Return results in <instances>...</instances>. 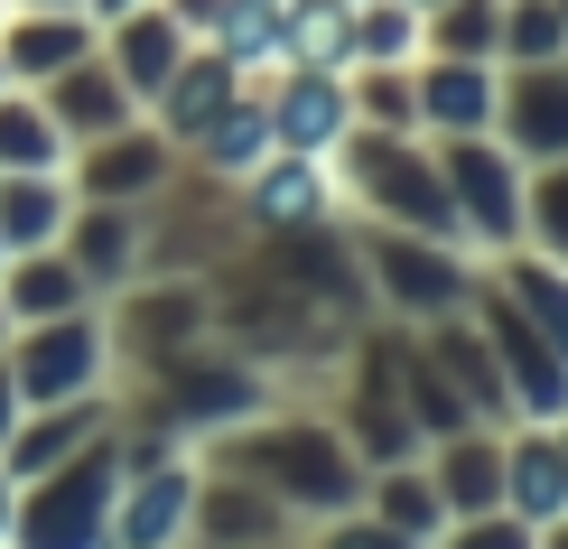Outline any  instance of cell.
I'll list each match as a JSON object with an SVG mask.
<instances>
[{
    "mask_svg": "<svg viewBox=\"0 0 568 549\" xmlns=\"http://www.w3.org/2000/svg\"><path fill=\"white\" fill-rule=\"evenodd\" d=\"M10 10H65V0H10Z\"/></svg>",
    "mask_w": 568,
    "mask_h": 549,
    "instance_id": "60d3db41",
    "label": "cell"
},
{
    "mask_svg": "<svg viewBox=\"0 0 568 549\" xmlns=\"http://www.w3.org/2000/svg\"><path fill=\"white\" fill-rule=\"evenodd\" d=\"M280 65H354V0H280Z\"/></svg>",
    "mask_w": 568,
    "mask_h": 549,
    "instance_id": "f546056e",
    "label": "cell"
},
{
    "mask_svg": "<svg viewBox=\"0 0 568 549\" xmlns=\"http://www.w3.org/2000/svg\"><path fill=\"white\" fill-rule=\"evenodd\" d=\"M65 214H75V177L65 169H0V243L10 252L57 243Z\"/></svg>",
    "mask_w": 568,
    "mask_h": 549,
    "instance_id": "4316f807",
    "label": "cell"
},
{
    "mask_svg": "<svg viewBox=\"0 0 568 549\" xmlns=\"http://www.w3.org/2000/svg\"><path fill=\"white\" fill-rule=\"evenodd\" d=\"M262 159H271V112H262V93H233V103L215 112V122H205L196 140H186V169H205V177H252V169H262Z\"/></svg>",
    "mask_w": 568,
    "mask_h": 549,
    "instance_id": "f1b7e54d",
    "label": "cell"
},
{
    "mask_svg": "<svg viewBox=\"0 0 568 549\" xmlns=\"http://www.w3.org/2000/svg\"><path fill=\"white\" fill-rule=\"evenodd\" d=\"M112 494H122V438H84L75 457H57L47 475L19 485V549H103L112 531Z\"/></svg>",
    "mask_w": 568,
    "mask_h": 549,
    "instance_id": "8992f818",
    "label": "cell"
},
{
    "mask_svg": "<svg viewBox=\"0 0 568 549\" xmlns=\"http://www.w3.org/2000/svg\"><path fill=\"white\" fill-rule=\"evenodd\" d=\"M419 466H429V485H438L447 521H466V512H494V504H504V428H494V419L429 438V447H419Z\"/></svg>",
    "mask_w": 568,
    "mask_h": 549,
    "instance_id": "d6986e66",
    "label": "cell"
},
{
    "mask_svg": "<svg viewBox=\"0 0 568 549\" xmlns=\"http://www.w3.org/2000/svg\"><path fill=\"white\" fill-rule=\"evenodd\" d=\"M364 512L383 521L400 549H438V540H447V504H438V485H429V466H419V457L373 466V475H364Z\"/></svg>",
    "mask_w": 568,
    "mask_h": 549,
    "instance_id": "d4e9b609",
    "label": "cell"
},
{
    "mask_svg": "<svg viewBox=\"0 0 568 549\" xmlns=\"http://www.w3.org/2000/svg\"><path fill=\"white\" fill-rule=\"evenodd\" d=\"M419 345L438 354V373L466 392V410H476V419H494V428L513 419V392H504V373H494V345H485V326L466 317V307L429 317V326H419Z\"/></svg>",
    "mask_w": 568,
    "mask_h": 549,
    "instance_id": "cb8c5ba5",
    "label": "cell"
},
{
    "mask_svg": "<svg viewBox=\"0 0 568 549\" xmlns=\"http://www.w3.org/2000/svg\"><path fill=\"white\" fill-rule=\"evenodd\" d=\"M84 10H93V19H112V10H131V0H84Z\"/></svg>",
    "mask_w": 568,
    "mask_h": 549,
    "instance_id": "ab89813d",
    "label": "cell"
},
{
    "mask_svg": "<svg viewBox=\"0 0 568 549\" xmlns=\"http://www.w3.org/2000/svg\"><path fill=\"white\" fill-rule=\"evenodd\" d=\"M0 261H10V243H0Z\"/></svg>",
    "mask_w": 568,
    "mask_h": 549,
    "instance_id": "bcb514c9",
    "label": "cell"
},
{
    "mask_svg": "<svg viewBox=\"0 0 568 549\" xmlns=\"http://www.w3.org/2000/svg\"><path fill=\"white\" fill-rule=\"evenodd\" d=\"M504 512L550 531L568 512V466H559V419H504Z\"/></svg>",
    "mask_w": 568,
    "mask_h": 549,
    "instance_id": "44dd1931",
    "label": "cell"
},
{
    "mask_svg": "<svg viewBox=\"0 0 568 549\" xmlns=\"http://www.w3.org/2000/svg\"><path fill=\"white\" fill-rule=\"evenodd\" d=\"M438 150V177L457 196V224L476 252H513L523 243V159L504 150V131H457V140H429Z\"/></svg>",
    "mask_w": 568,
    "mask_h": 549,
    "instance_id": "ba28073f",
    "label": "cell"
},
{
    "mask_svg": "<svg viewBox=\"0 0 568 549\" xmlns=\"http://www.w3.org/2000/svg\"><path fill=\"white\" fill-rule=\"evenodd\" d=\"M410 57H419L410 0H354V65H410Z\"/></svg>",
    "mask_w": 568,
    "mask_h": 549,
    "instance_id": "d590c367",
    "label": "cell"
},
{
    "mask_svg": "<svg viewBox=\"0 0 568 549\" xmlns=\"http://www.w3.org/2000/svg\"><path fill=\"white\" fill-rule=\"evenodd\" d=\"M354 122L364 131H419V75L410 65H345Z\"/></svg>",
    "mask_w": 568,
    "mask_h": 549,
    "instance_id": "d6a6232c",
    "label": "cell"
},
{
    "mask_svg": "<svg viewBox=\"0 0 568 549\" xmlns=\"http://www.w3.org/2000/svg\"><path fill=\"white\" fill-rule=\"evenodd\" d=\"M186 47H196V38L169 19V0H131V10H112V19H103V57H112V75H122L140 103L169 84V65L186 57Z\"/></svg>",
    "mask_w": 568,
    "mask_h": 549,
    "instance_id": "603a6c76",
    "label": "cell"
},
{
    "mask_svg": "<svg viewBox=\"0 0 568 549\" xmlns=\"http://www.w3.org/2000/svg\"><path fill=\"white\" fill-rule=\"evenodd\" d=\"M345 243H354L364 289H373V317H392V326H429L447 307H466L476 279H485L476 243H438V233H410V224H364L354 214Z\"/></svg>",
    "mask_w": 568,
    "mask_h": 549,
    "instance_id": "3957f363",
    "label": "cell"
},
{
    "mask_svg": "<svg viewBox=\"0 0 568 549\" xmlns=\"http://www.w3.org/2000/svg\"><path fill=\"white\" fill-rule=\"evenodd\" d=\"M523 243L568 261V159H531L523 169Z\"/></svg>",
    "mask_w": 568,
    "mask_h": 549,
    "instance_id": "e575fe53",
    "label": "cell"
},
{
    "mask_svg": "<svg viewBox=\"0 0 568 549\" xmlns=\"http://www.w3.org/2000/svg\"><path fill=\"white\" fill-rule=\"evenodd\" d=\"M466 317H476L485 345H494V373H504V392H513V419H568V354L540 336V326H531L504 289H494V271L476 279Z\"/></svg>",
    "mask_w": 568,
    "mask_h": 549,
    "instance_id": "9c48e42d",
    "label": "cell"
},
{
    "mask_svg": "<svg viewBox=\"0 0 568 549\" xmlns=\"http://www.w3.org/2000/svg\"><path fill=\"white\" fill-rule=\"evenodd\" d=\"M494 131L504 150L523 159H568V57H531V65H504L494 84Z\"/></svg>",
    "mask_w": 568,
    "mask_h": 549,
    "instance_id": "5bb4252c",
    "label": "cell"
},
{
    "mask_svg": "<svg viewBox=\"0 0 568 549\" xmlns=\"http://www.w3.org/2000/svg\"><path fill=\"white\" fill-rule=\"evenodd\" d=\"M103 47V19L84 10V0H65V10H10L0 19V75L10 84H47L57 65H75Z\"/></svg>",
    "mask_w": 568,
    "mask_h": 549,
    "instance_id": "e0dca14e",
    "label": "cell"
},
{
    "mask_svg": "<svg viewBox=\"0 0 568 549\" xmlns=\"http://www.w3.org/2000/svg\"><path fill=\"white\" fill-rule=\"evenodd\" d=\"M0 84H10V75H0Z\"/></svg>",
    "mask_w": 568,
    "mask_h": 549,
    "instance_id": "c3c4849f",
    "label": "cell"
},
{
    "mask_svg": "<svg viewBox=\"0 0 568 549\" xmlns=\"http://www.w3.org/2000/svg\"><path fill=\"white\" fill-rule=\"evenodd\" d=\"M494 38H504V0H438V10H419V47L429 57H494Z\"/></svg>",
    "mask_w": 568,
    "mask_h": 549,
    "instance_id": "1f68e13d",
    "label": "cell"
},
{
    "mask_svg": "<svg viewBox=\"0 0 568 549\" xmlns=\"http://www.w3.org/2000/svg\"><path fill=\"white\" fill-rule=\"evenodd\" d=\"M93 279L65 261V243H38V252H10L0 261V307H10V326L29 317H65V307H84Z\"/></svg>",
    "mask_w": 568,
    "mask_h": 549,
    "instance_id": "484cf974",
    "label": "cell"
},
{
    "mask_svg": "<svg viewBox=\"0 0 568 549\" xmlns=\"http://www.w3.org/2000/svg\"><path fill=\"white\" fill-rule=\"evenodd\" d=\"M205 457L215 466H243L252 485H271L290 521H336L364 504V457H354V438L336 428V410H298V400H271V410H252L243 428H224V438H205Z\"/></svg>",
    "mask_w": 568,
    "mask_h": 549,
    "instance_id": "6da1fadb",
    "label": "cell"
},
{
    "mask_svg": "<svg viewBox=\"0 0 568 549\" xmlns=\"http://www.w3.org/2000/svg\"><path fill=\"white\" fill-rule=\"evenodd\" d=\"M178 169H186V150L150 122V112H131L122 131L75 140V150H65V177H75V196H103V205H150Z\"/></svg>",
    "mask_w": 568,
    "mask_h": 549,
    "instance_id": "8fae6325",
    "label": "cell"
},
{
    "mask_svg": "<svg viewBox=\"0 0 568 549\" xmlns=\"http://www.w3.org/2000/svg\"><path fill=\"white\" fill-rule=\"evenodd\" d=\"M196 457H205V447H196ZM280 531H298V521H290V504H280L271 485H252L243 466H215V457L196 466V521H186V540L243 549V540H280Z\"/></svg>",
    "mask_w": 568,
    "mask_h": 549,
    "instance_id": "9a60e30c",
    "label": "cell"
},
{
    "mask_svg": "<svg viewBox=\"0 0 568 549\" xmlns=\"http://www.w3.org/2000/svg\"><path fill=\"white\" fill-rule=\"evenodd\" d=\"M233 205H243L252 233H317L345 214L336 159H307V150H271L252 177H233Z\"/></svg>",
    "mask_w": 568,
    "mask_h": 549,
    "instance_id": "4fadbf2b",
    "label": "cell"
},
{
    "mask_svg": "<svg viewBox=\"0 0 568 549\" xmlns=\"http://www.w3.org/2000/svg\"><path fill=\"white\" fill-rule=\"evenodd\" d=\"M410 75H419V131H429V140L494 131V84H504L494 57H429V47H419Z\"/></svg>",
    "mask_w": 568,
    "mask_h": 549,
    "instance_id": "ac0fdd59",
    "label": "cell"
},
{
    "mask_svg": "<svg viewBox=\"0 0 568 549\" xmlns=\"http://www.w3.org/2000/svg\"><path fill=\"white\" fill-rule=\"evenodd\" d=\"M0 19H10V0H0Z\"/></svg>",
    "mask_w": 568,
    "mask_h": 549,
    "instance_id": "f6af8a7d",
    "label": "cell"
},
{
    "mask_svg": "<svg viewBox=\"0 0 568 549\" xmlns=\"http://www.w3.org/2000/svg\"><path fill=\"white\" fill-rule=\"evenodd\" d=\"M243 84H252L243 65H233L224 47H205V38H196V47H186V57L169 65V84H159V93H150L140 112H150V122H159V131H169L178 150H186V140H196L205 122H215V112H224V103H233Z\"/></svg>",
    "mask_w": 568,
    "mask_h": 549,
    "instance_id": "ffe728a7",
    "label": "cell"
},
{
    "mask_svg": "<svg viewBox=\"0 0 568 549\" xmlns=\"http://www.w3.org/2000/svg\"><path fill=\"white\" fill-rule=\"evenodd\" d=\"M0 364H10L19 400H84V392H122V354H112V317H103V298L65 307V317H29V326H10Z\"/></svg>",
    "mask_w": 568,
    "mask_h": 549,
    "instance_id": "52a82bcc",
    "label": "cell"
},
{
    "mask_svg": "<svg viewBox=\"0 0 568 549\" xmlns=\"http://www.w3.org/2000/svg\"><path fill=\"white\" fill-rule=\"evenodd\" d=\"M271 112V150H307V159H336L345 131H354V93L336 65H271V75H252Z\"/></svg>",
    "mask_w": 568,
    "mask_h": 549,
    "instance_id": "7c38bea8",
    "label": "cell"
},
{
    "mask_svg": "<svg viewBox=\"0 0 568 549\" xmlns=\"http://www.w3.org/2000/svg\"><path fill=\"white\" fill-rule=\"evenodd\" d=\"M559 19H568V0H559Z\"/></svg>",
    "mask_w": 568,
    "mask_h": 549,
    "instance_id": "7dc6e473",
    "label": "cell"
},
{
    "mask_svg": "<svg viewBox=\"0 0 568 549\" xmlns=\"http://www.w3.org/2000/svg\"><path fill=\"white\" fill-rule=\"evenodd\" d=\"M65 261L93 279V298H112L122 279H140V252H150V214L140 205H103V196H75V214H65Z\"/></svg>",
    "mask_w": 568,
    "mask_h": 549,
    "instance_id": "2e32d148",
    "label": "cell"
},
{
    "mask_svg": "<svg viewBox=\"0 0 568 549\" xmlns=\"http://www.w3.org/2000/svg\"><path fill=\"white\" fill-rule=\"evenodd\" d=\"M410 10H438V0H410Z\"/></svg>",
    "mask_w": 568,
    "mask_h": 549,
    "instance_id": "ee69618b",
    "label": "cell"
},
{
    "mask_svg": "<svg viewBox=\"0 0 568 549\" xmlns=\"http://www.w3.org/2000/svg\"><path fill=\"white\" fill-rule=\"evenodd\" d=\"M10 531H19V475L0 466V549H10Z\"/></svg>",
    "mask_w": 568,
    "mask_h": 549,
    "instance_id": "f35d334b",
    "label": "cell"
},
{
    "mask_svg": "<svg viewBox=\"0 0 568 549\" xmlns=\"http://www.w3.org/2000/svg\"><path fill=\"white\" fill-rule=\"evenodd\" d=\"M19 410H29V400H19V382H10V364H0V447H10V428H19Z\"/></svg>",
    "mask_w": 568,
    "mask_h": 549,
    "instance_id": "74e56055",
    "label": "cell"
},
{
    "mask_svg": "<svg viewBox=\"0 0 568 549\" xmlns=\"http://www.w3.org/2000/svg\"><path fill=\"white\" fill-rule=\"evenodd\" d=\"M336 186H345V214H364V224H410V233H438V243H466L429 131H364L354 122L336 150Z\"/></svg>",
    "mask_w": 568,
    "mask_h": 549,
    "instance_id": "7a4b0ae2",
    "label": "cell"
},
{
    "mask_svg": "<svg viewBox=\"0 0 568 549\" xmlns=\"http://www.w3.org/2000/svg\"><path fill=\"white\" fill-rule=\"evenodd\" d=\"M0 169H65V131L38 84H0Z\"/></svg>",
    "mask_w": 568,
    "mask_h": 549,
    "instance_id": "4dcf8cb0",
    "label": "cell"
},
{
    "mask_svg": "<svg viewBox=\"0 0 568 549\" xmlns=\"http://www.w3.org/2000/svg\"><path fill=\"white\" fill-rule=\"evenodd\" d=\"M559 466H568V419H559Z\"/></svg>",
    "mask_w": 568,
    "mask_h": 549,
    "instance_id": "b9f144b4",
    "label": "cell"
},
{
    "mask_svg": "<svg viewBox=\"0 0 568 549\" xmlns=\"http://www.w3.org/2000/svg\"><path fill=\"white\" fill-rule=\"evenodd\" d=\"M485 271H494V289H504L523 317L568 354V261L550 252H531V243H513V252H485Z\"/></svg>",
    "mask_w": 568,
    "mask_h": 549,
    "instance_id": "83f0119b",
    "label": "cell"
},
{
    "mask_svg": "<svg viewBox=\"0 0 568 549\" xmlns=\"http://www.w3.org/2000/svg\"><path fill=\"white\" fill-rule=\"evenodd\" d=\"M205 47H224L243 75H271L280 65V0H224L215 29H205Z\"/></svg>",
    "mask_w": 568,
    "mask_h": 549,
    "instance_id": "836d02e7",
    "label": "cell"
},
{
    "mask_svg": "<svg viewBox=\"0 0 568 549\" xmlns=\"http://www.w3.org/2000/svg\"><path fill=\"white\" fill-rule=\"evenodd\" d=\"M38 103L57 112V131H65V150L75 140H103V131H122L131 112H140V93L112 75V57L93 47V57H75V65H57V75L38 84Z\"/></svg>",
    "mask_w": 568,
    "mask_h": 549,
    "instance_id": "7402d4cb",
    "label": "cell"
},
{
    "mask_svg": "<svg viewBox=\"0 0 568 549\" xmlns=\"http://www.w3.org/2000/svg\"><path fill=\"white\" fill-rule=\"evenodd\" d=\"M504 65H531V57H568V19L559 0H504V38H494Z\"/></svg>",
    "mask_w": 568,
    "mask_h": 549,
    "instance_id": "8d00e7d4",
    "label": "cell"
},
{
    "mask_svg": "<svg viewBox=\"0 0 568 549\" xmlns=\"http://www.w3.org/2000/svg\"><path fill=\"white\" fill-rule=\"evenodd\" d=\"M140 400H150L159 419L178 428V438H224V428H243L252 410H271L280 400V373L271 364H252L243 345H224V336H205V345H186L169 354L150 382H140Z\"/></svg>",
    "mask_w": 568,
    "mask_h": 549,
    "instance_id": "277c9868",
    "label": "cell"
},
{
    "mask_svg": "<svg viewBox=\"0 0 568 549\" xmlns=\"http://www.w3.org/2000/svg\"><path fill=\"white\" fill-rule=\"evenodd\" d=\"M112 317V354H122V382H150L169 354L215 336V271H140L103 298Z\"/></svg>",
    "mask_w": 568,
    "mask_h": 549,
    "instance_id": "5b68a950",
    "label": "cell"
},
{
    "mask_svg": "<svg viewBox=\"0 0 568 549\" xmlns=\"http://www.w3.org/2000/svg\"><path fill=\"white\" fill-rule=\"evenodd\" d=\"M196 447H159V457H122V494H112L103 549H178L196 521Z\"/></svg>",
    "mask_w": 568,
    "mask_h": 549,
    "instance_id": "30bf717a",
    "label": "cell"
},
{
    "mask_svg": "<svg viewBox=\"0 0 568 549\" xmlns=\"http://www.w3.org/2000/svg\"><path fill=\"white\" fill-rule=\"evenodd\" d=\"M0 345H10V307H0Z\"/></svg>",
    "mask_w": 568,
    "mask_h": 549,
    "instance_id": "7bdbcfd3",
    "label": "cell"
}]
</instances>
